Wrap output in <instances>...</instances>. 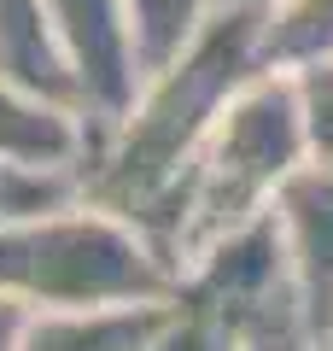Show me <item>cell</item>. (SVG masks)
<instances>
[{
  "mask_svg": "<svg viewBox=\"0 0 333 351\" xmlns=\"http://www.w3.org/2000/svg\"><path fill=\"white\" fill-rule=\"evenodd\" d=\"M258 71H269L263 64V12L217 6L210 24L170 64L140 76L135 100L94 129V147L76 170V199L135 223L175 263L187 176H193L210 129L222 123L228 100Z\"/></svg>",
  "mask_w": 333,
  "mask_h": 351,
  "instance_id": "cell-1",
  "label": "cell"
},
{
  "mask_svg": "<svg viewBox=\"0 0 333 351\" xmlns=\"http://www.w3.org/2000/svg\"><path fill=\"white\" fill-rule=\"evenodd\" d=\"M175 263L135 223L71 199L0 223V299L24 311H82V304H164Z\"/></svg>",
  "mask_w": 333,
  "mask_h": 351,
  "instance_id": "cell-2",
  "label": "cell"
},
{
  "mask_svg": "<svg viewBox=\"0 0 333 351\" xmlns=\"http://www.w3.org/2000/svg\"><path fill=\"white\" fill-rule=\"evenodd\" d=\"M310 164L304 117H298V88L286 71H258L240 88L222 123L210 129L193 176L182 193V234H175V269L210 246L217 234L275 211L281 188Z\"/></svg>",
  "mask_w": 333,
  "mask_h": 351,
  "instance_id": "cell-3",
  "label": "cell"
},
{
  "mask_svg": "<svg viewBox=\"0 0 333 351\" xmlns=\"http://www.w3.org/2000/svg\"><path fill=\"white\" fill-rule=\"evenodd\" d=\"M175 304L187 311H205L217 322H228L240 339L275 311H293L298 293H293V263H286V240L275 211L251 217V223L217 234L210 246H199L193 258L175 269ZM304 316V311H298Z\"/></svg>",
  "mask_w": 333,
  "mask_h": 351,
  "instance_id": "cell-4",
  "label": "cell"
},
{
  "mask_svg": "<svg viewBox=\"0 0 333 351\" xmlns=\"http://www.w3.org/2000/svg\"><path fill=\"white\" fill-rule=\"evenodd\" d=\"M47 12L64 41V59L76 71V88H82L94 129L111 123L140 88V59H135L123 0H47Z\"/></svg>",
  "mask_w": 333,
  "mask_h": 351,
  "instance_id": "cell-5",
  "label": "cell"
},
{
  "mask_svg": "<svg viewBox=\"0 0 333 351\" xmlns=\"http://www.w3.org/2000/svg\"><path fill=\"white\" fill-rule=\"evenodd\" d=\"M275 223L293 263V293L310 334L333 339V164H304L275 199Z\"/></svg>",
  "mask_w": 333,
  "mask_h": 351,
  "instance_id": "cell-6",
  "label": "cell"
},
{
  "mask_svg": "<svg viewBox=\"0 0 333 351\" xmlns=\"http://www.w3.org/2000/svg\"><path fill=\"white\" fill-rule=\"evenodd\" d=\"M88 147H94V117H82L76 106L41 100V94L0 76V158L6 164L76 176Z\"/></svg>",
  "mask_w": 333,
  "mask_h": 351,
  "instance_id": "cell-7",
  "label": "cell"
},
{
  "mask_svg": "<svg viewBox=\"0 0 333 351\" xmlns=\"http://www.w3.org/2000/svg\"><path fill=\"white\" fill-rule=\"evenodd\" d=\"M0 76L41 100H59V106H82V88H76V71L64 59V41L53 29L47 0H0Z\"/></svg>",
  "mask_w": 333,
  "mask_h": 351,
  "instance_id": "cell-8",
  "label": "cell"
},
{
  "mask_svg": "<svg viewBox=\"0 0 333 351\" xmlns=\"http://www.w3.org/2000/svg\"><path fill=\"white\" fill-rule=\"evenodd\" d=\"M164 304H82V311H29L18 351H140L158 334Z\"/></svg>",
  "mask_w": 333,
  "mask_h": 351,
  "instance_id": "cell-9",
  "label": "cell"
},
{
  "mask_svg": "<svg viewBox=\"0 0 333 351\" xmlns=\"http://www.w3.org/2000/svg\"><path fill=\"white\" fill-rule=\"evenodd\" d=\"M333 59V0H281L263 12V64L298 71V64Z\"/></svg>",
  "mask_w": 333,
  "mask_h": 351,
  "instance_id": "cell-10",
  "label": "cell"
},
{
  "mask_svg": "<svg viewBox=\"0 0 333 351\" xmlns=\"http://www.w3.org/2000/svg\"><path fill=\"white\" fill-rule=\"evenodd\" d=\"M129 12V36H135V59H140V76L170 64L199 29L210 24L217 0H123Z\"/></svg>",
  "mask_w": 333,
  "mask_h": 351,
  "instance_id": "cell-11",
  "label": "cell"
},
{
  "mask_svg": "<svg viewBox=\"0 0 333 351\" xmlns=\"http://www.w3.org/2000/svg\"><path fill=\"white\" fill-rule=\"evenodd\" d=\"M71 199H76V176L29 170V164L0 158V223H18V217H36V211H59Z\"/></svg>",
  "mask_w": 333,
  "mask_h": 351,
  "instance_id": "cell-12",
  "label": "cell"
},
{
  "mask_svg": "<svg viewBox=\"0 0 333 351\" xmlns=\"http://www.w3.org/2000/svg\"><path fill=\"white\" fill-rule=\"evenodd\" d=\"M298 88V117H304V141H310V164H333V59L321 64H298L286 71Z\"/></svg>",
  "mask_w": 333,
  "mask_h": 351,
  "instance_id": "cell-13",
  "label": "cell"
},
{
  "mask_svg": "<svg viewBox=\"0 0 333 351\" xmlns=\"http://www.w3.org/2000/svg\"><path fill=\"white\" fill-rule=\"evenodd\" d=\"M140 351H240V334H234L228 322H217V316L187 311V304L170 299V311H164L158 334H152Z\"/></svg>",
  "mask_w": 333,
  "mask_h": 351,
  "instance_id": "cell-14",
  "label": "cell"
},
{
  "mask_svg": "<svg viewBox=\"0 0 333 351\" xmlns=\"http://www.w3.org/2000/svg\"><path fill=\"white\" fill-rule=\"evenodd\" d=\"M240 351H328V339L310 334V322L298 316V304H293V311L263 316V322L240 339Z\"/></svg>",
  "mask_w": 333,
  "mask_h": 351,
  "instance_id": "cell-15",
  "label": "cell"
},
{
  "mask_svg": "<svg viewBox=\"0 0 333 351\" xmlns=\"http://www.w3.org/2000/svg\"><path fill=\"white\" fill-rule=\"evenodd\" d=\"M24 322H29L24 304L0 299V351H18V339H24Z\"/></svg>",
  "mask_w": 333,
  "mask_h": 351,
  "instance_id": "cell-16",
  "label": "cell"
},
{
  "mask_svg": "<svg viewBox=\"0 0 333 351\" xmlns=\"http://www.w3.org/2000/svg\"><path fill=\"white\" fill-rule=\"evenodd\" d=\"M217 6H258V12H269V6H281V0H217Z\"/></svg>",
  "mask_w": 333,
  "mask_h": 351,
  "instance_id": "cell-17",
  "label": "cell"
},
{
  "mask_svg": "<svg viewBox=\"0 0 333 351\" xmlns=\"http://www.w3.org/2000/svg\"><path fill=\"white\" fill-rule=\"evenodd\" d=\"M328 351H333V339H328Z\"/></svg>",
  "mask_w": 333,
  "mask_h": 351,
  "instance_id": "cell-18",
  "label": "cell"
}]
</instances>
